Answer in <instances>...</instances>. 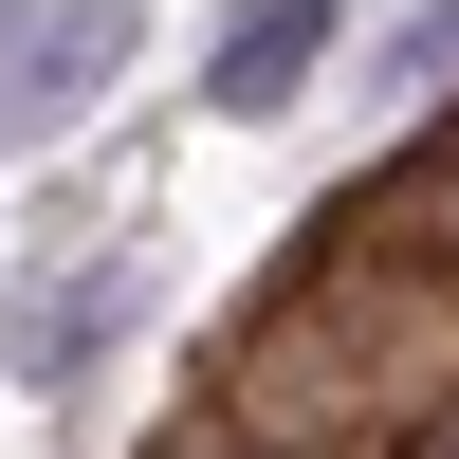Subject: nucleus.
<instances>
[{"label":"nucleus","mask_w":459,"mask_h":459,"mask_svg":"<svg viewBox=\"0 0 459 459\" xmlns=\"http://www.w3.org/2000/svg\"><path fill=\"white\" fill-rule=\"evenodd\" d=\"M110 74H129V0H0V147L74 129Z\"/></svg>","instance_id":"1"},{"label":"nucleus","mask_w":459,"mask_h":459,"mask_svg":"<svg viewBox=\"0 0 459 459\" xmlns=\"http://www.w3.org/2000/svg\"><path fill=\"white\" fill-rule=\"evenodd\" d=\"M386 459H459V386H423V404H404V423H386Z\"/></svg>","instance_id":"5"},{"label":"nucleus","mask_w":459,"mask_h":459,"mask_svg":"<svg viewBox=\"0 0 459 459\" xmlns=\"http://www.w3.org/2000/svg\"><path fill=\"white\" fill-rule=\"evenodd\" d=\"M166 459H313V441H257V423H184Z\"/></svg>","instance_id":"6"},{"label":"nucleus","mask_w":459,"mask_h":459,"mask_svg":"<svg viewBox=\"0 0 459 459\" xmlns=\"http://www.w3.org/2000/svg\"><path fill=\"white\" fill-rule=\"evenodd\" d=\"M110 313H129V276H110V257H92V276H56V313H19V386L92 368V350H110Z\"/></svg>","instance_id":"3"},{"label":"nucleus","mask_w":459,"mask_h":459,"mask_svg":"<svg viewBox=\"0 0 459 459\" xmlns=\"http://www.w3.org/2000/svg\"><path fill=\"white\" fill-rule=\"evenodd\" d=\"M313 74H331V0H239L203 56V110H294Z\"/></svg>","instance_id":"2"},{"label":"nucleus","mask_w":459,"mask_h":459,"mask_svg":"<svg viewBox=\"0 0 459 459\" xmlns=\"http://www.w3.org/2000/svg\"><path fill=\"white\" fill-rule=\"evenodd\" d=\"M386 74H404V92H441V74H459V0H441V19H404V37H386Z\"/></svg>","instance_id":"4"}]
</instances>
